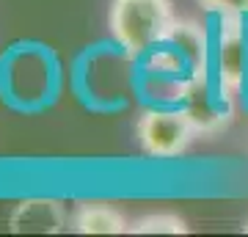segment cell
<instances>
[{
  "label": "cell",
  "mask_w": 248,
  "mask_h": 237,
  "mask_svg": "<svg viewBox=\"0 0 248 237\" xmlns=\"http://www.w3.org/2000/svg\"><path fill=\"white\" fill-rule=\"evenodd\" d=\"M221 33H218V58H215V72H218V86L226 94H237L246 86L248 78V33L246 19L248 17H221Z\"/></svg>",
  "instance_id": "3957f363"
},
{
  "label": "cell",
  "mask_w": 248,
  "mask_h": 237,
  "mask_svg": "<svg viewBox=\"0 0 248 237\" xmlns=\"http://www.w3.org/2000/svg\"><path fill=\"white\" fill-rule=\"evenodd\" d=\"M130 235H187V223L171 212H152L130 223Z\"/></svg>",
  "instance_id": "52a82bcc"
},
{
  "label": "cell",
  "mask_w": 248,
  "mask_h": 237,
  "mask_svg": "<svg viewBox=\"0 0 248 237\" xmlns=\"http://www.w3.org/2000/svg\"><path fill=\"white\" fill-rule=\"evenodd\" d=\"M135 132L141 141V149L149 158L169 160L187 149V143L196 135V127L185 108H157V111H146L138 119Z\"/></svg>",
  "instance_id": "7a4b0ae2"
},
{
  "label": "cell",
  "mask_w": 248,
  "mask_h": 237,
  "mask_svg": "<svg viewBox=\"0 0 248 237\" xmlns=\"http://www.w3.org/2000/svg\"><path fill=\"white\" fill-rule=\"evenodd\" d=\"M69 226L78 235H124V232H130V223L122 212L102 202H83L69 218Z\"/></svg>",
  "instance_id": "8992f818"
},
{
  "label": "cell",
  "mask_w": 248,
  "mask_h": 237,
  "mask_svg": "<svg viewBox=\"0 0 248 237\" xmlns=\"http://www.w3.org/2000/svg\"><path fill=\"white\" fill-rule=\"evenodd\" d=\"M177 25L171 0H110L108 28L130 58H143Z\"/></svg>",
  "instance_id": "6da1fadb"
},
{
  "label": "cell",
  "mask_w": 248,
  "mask_h": 237,
  "mask_svg": "<svg viewBox=\"0 0 248 237\" xmlns=\"http://www.w3.org/2000/svg\"><path fill=\"white\" fill-rule=\"evenodd\" d=\"M243 232H246V235H248V221H246V226H243Z\"/></svg>",
  "instance_id": "9c48e42d"
},
{
  "label": "cell",
  "mask_w": 248,
  "mask_h": 237,
  "mask_svg": "<svg viewBox=\"0 0 248 237\" xmlns=\"http://www.w3.org/2000/svg\"><path fill=\"white\" fill-rule=\"evenodd\" d=\"M182 99H185L182 108L190 113V122H193L196 132H218L223 124L229 122L232 97L229 94H221V97L210 94L207 78L190 80V86H187V91H185Z\"/></svg>",
  "instance_id": "277c9868"
},
{
  "label": "cell",
  "mask_w": 248,
  "mask_h": 237,
  "mask_svg": "<svg viewBox=\"0 0 248 237\" xmlns=\"http://www.w3.org/2000/svg\"><path fill=\"white\" fill-rule=\"evenodd\" d=\"M196 3L218 17H248V0H196Z\"/></svg>",
  "instance_id": "ba28073f"
},
{
  "label": "cell",
  "mask_w": 248,
  "mask_h": 237,
  "mask_svg": "<svg viewBox=\"0 0 248 237\" xmlns=\"http://www.w3.org/2000/svg\"><path fill=\"white\" fill-rule=\"evenodd\" d=\"M63 226H66V212L53 199L19 202L9 218L11 232H25V235H55Z\"/></svg>",
  "instance_id": "5b68a950"
}]
</instances>
